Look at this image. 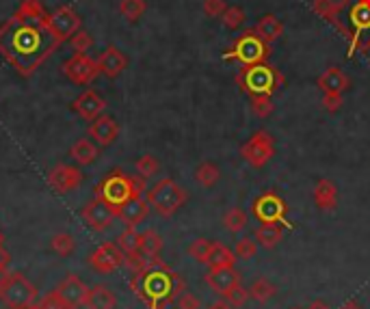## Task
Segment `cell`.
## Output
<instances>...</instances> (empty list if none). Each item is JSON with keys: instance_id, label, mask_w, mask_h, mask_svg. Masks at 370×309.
Here are the masks:
<instances>
[{"instance_id": "cell-1", "label": "cell", "mask_w": 370, "mask_h": 309, "mask_svg": "<svg viewBox=\"0 0 370 309\" xmlns=\"http://www.w3.org/2000/svg\"><path fill=\"white\" fill-rule=\"evenodd\" d=\"M59 46L50 29V13L39 0H24L0 26V55L24 78L33 76Z\"/></svg>"}, {"instance_id": "cell-2", "label": "cell", "mask_w": 370, "mask_h": 309, "mask_svg": "<svg viewBox=\"0 0 370 309\" xmlns=\"http://www.w3.org/2000/svg\"><path fill=\"white\" fill-rule=\"evenodd\" d=\"M130 288L147 309H167V305L184 292V279L160 258H154L145 271L132 275Z\"/></svg>"}, {"instance_id": "cell-3", "label": "cell", "mask_w": 370, "mask_h": 309, "mask_svg": "<svg viewBox=\"0 0 370 309\" xmlns=\"http://www.w3.org/2000/svg\"><path fill=\"white\" fill-rule=\"evenodd\" d=\"M186 199H188L186 191L180 184H175L171 178H162L152 188H147L149 208H154L164 219L173 217V214L186 204Z\"/></svg>"}, {"instance_id": "cell-4", "label": "cell", "mask_w": 370, "mask_h": 309, "mask_svg": "<svg viewBox=\"0 0 370 309\" xmlns=\"http://www.w3.org/2000/svg\"><path fill=\"white\" fill-rule=\"evenodd\" d=\"M39 299L37 288L22 273H9L0 284V303L7 309H24Z\"/></svg>"}, {"instance_id": "cell-5", "label": "cell", "mask_w": 370, "mask_h": 309, "mask_svg": "<svg viewBox=\"0 0 370 309\" xmlns=\"http://www.w3.org/2000/svg\"><path fill=\"white\" fill-rule=\"evenodd\" d=\"M95 197H100L106 201V204L119 208L123 201H128L130 197H136L134 186H132V176H126V173L119 169L111 171L98 186H95Z\"/></svg>"}, {"instance_id": "cell-6", "label": "cell", "mask_w": 370, "mask_h": 309, "mask_svg": "<svg viewBox=\"0 0 370 309\" xmlns=\"http://www.w3.org/2000/svg\"><path fill=\"white\" fill-rule=\"evenodd\" d=\"M80 217H82V221H85L91 227L93 232H104L117 219V208L111 206V204H106L104 199L95 197V199L89 201L85 208L80 210Z\"/></svg>"}, {"instance_id": "cell-7", "label": "cell", "mask_w": 370, "mask_h": 309, "mask_svg": "<svg viewBox=\"0 0 370 309\" xmlns=\"http://www.w3.org/2000/svg\"><path fill=\"white\" fill-rule=\"evenodd\" d=\"M63 74L72 80L76 85H89L95 80V76L100 74L98 61H93L89 55H74L63 63Z\"/></svg>"}, {"instance_id": "cell-8", "label": "cell", "mask_w": 370, "mask_h": 309, "mask_svg": "<svg viewBox=\"0 0 370 309\" xmlns=\"http://www.w3.org/2000/svg\"><path fill=\"white\" fill-rule=\"evenodd\" d=\"M80 24H82L80 16L67 5L54 9L50 13V29H52L54 37L59 39V44L70 42V39L80 31Z\"/></svg>"}, {"instance_id": "cell-9", "label": "cell", "mask_w": 370, "mask_h": 309, "mask_svg": "<svg viewBox=\"0 0 370 309\" xmlns=\"http://www.w3.org/2000/svg\"><path fill=\"white\" fill-rule=\"evenodd\" d=\"M123 260H126V255H123V251L115 243H102L89 255L91 268L95 273H102V275L115 273L119 266H123Z\"/></svg>"}, {"instance_id": "cell-10", "label": "cell", "mask_w": 370, "mask_h": 309, "mask_svg": "<svg viewBox=\"0 0 370 309\" xmlns=\"http://www.w3.org/2000/svg\"><path fill=\"white\" fill-rule=\"evenodd\" d=\"M273 154H275V145H273L271 134H267V132H256L249 139V143L243 147V156L251 167L267 165L273 158Z\"/></svg>"}, {"instance_id": "cell-11", "label": "cell", "mask_w": 370, "mask_h": 309, "mask_svg": "<svg viewBox=\"0 0 370 309\" xmlns=\"http://www.w3.org/2000/svg\"><path fill=\"white\" fill-rule=\"evenodd\" d=\"M241 83L245 85L247 91L251 93H264V96H271V91L275 89L278 85V78H275V72L271 70L267 65H254L249 67L243 76H241Z\"/></svg>"}, {"instance_id": "cell-12", "label": "cell", "mask_w": 370, "mask_h": 309, "mask_svg": "<svg viewBox=\"0 0 370 309\" xmlns=\"http://www.w3.org/2000/svg\"><path fill=\"white\" fill-rule=\"evenodd\" d=\"M82 171L74 165H54L48 171V184L54 188L57 193H72L82 184Z\"/></svg>"}, {"instance_id": "cell-13", "label": "cell", "mask_w": 370, "mask_h": 309, "mask_svg": "<svg viewBox=\"0 0 370 309\" xmlns=\"http://www.w3.org/2000/svg\"><path fill=\"white\" fill-rule=\"evenodd\" d=\"M254 214L260 223H280L286 217V204L284 199L275 193H264L256 199Z\"/></svg>"}, {"instance_id": "cell-14", "label": "cell", "mask_w": 370, "mask_h": 309, "mask_svg": "<svg viewBox=\"0 0 370 309\" xmlns=\"http://www.w3.org/2000/svg\"><path fill=\"white\" fill-rule=\"evenodd\" d=\"M267 55H269L267 44L256 33H245V37L238 39L234 52H232V57L241 59L245 65H254L258 61H262Z\"/></svg>"}, {"instance_id": "cell-15", "label": "cell", "mask_w": 370, "mask_h": 309, "mask_svg": "<svg viewBox=\"0 0 370 309\" xmlns=\"http://www.w3.org/2000/svg\"><path fill=\"white\" fill-rule=\"evenodd\" d=\"M57 292H59V297L63 299V303L70 309H80V307H85V303H87L89 288L82 284V279L78 275H67L57 286Z\"/></svg>"}, {"instance_id": "cell-16", "label": "cell", "mask_w": 370, "mask_h": 309, "mask_svg": "<svg viewBox=\"0 0 370 309\" xmlns=\"http://www.w3.org/2000/svg\"><path fill=\"white\" fill-rule=\"evenodd\" d=\"M106 109V102L102 96H98L93 89H87V91H82L80 96L72 102V111L82 117L85 122H93L95 117H100Z\"/></svg>"}, {"instance_id": "cell-17", "label": "cell", "mask_w": 370, "mask_h": 309, "mask_svg": "<svg viewBox=\"0 0 370 309\" xmlns=\"http://www.w3.org/2000/svg\"><path fill=\"white\" fill-rule=\"evenodd\" d=\"M117 137H119V124L108 115L95 117L89 126V139H93L100 147L113 145L117 141Z\"/></svg>"}, {"instance_id": "cell-18", "label": "cell", "mask_w": 370, "mask_h": 309, "mask_svg": "<svg viewBox=\"0 0 370 309\" xmlns=\"http://www.w3.org/2000/svg\"><path fill=\"white\" fill-rule=\"evenodd\" d=\"M206 284L210 286L217 294H227L232 288H236L241 284V275L234 271V266L227 268H210V273L206 275Z\"/></svg>"}, {"instance_id": "cell-19", "label": "cell", "mask_w": 370, "mask_h": 309, "mask_svg": "<svg viewBox=\"0 0 370 309\" xmlns=\"http://www.w3.org/2000/svg\"><path fill=\"white\" fill-rule=\"evenodd\" d=\"M126 65H128V59L117 46H106V50L98 57L100 74H104L106 78H117L123 70H126Z\"/></svg>"}, {"instance_id": "cell-20", "label": "cell", "mask_w": 370, "mask_h": 309, "mask_svg": "<svg viewBox=\"0 0 370 309\" xmlns=\"http://www.w3.org/2000/svg\"><path fill=\"white\" fill-rule=\"evenodd\" d=\"M149 212V204L147 199L143 197H130L128 201H123V204L117 208V217L126 223V225H139Z\"/></svg>"}, {"instance_id": "cell-21", "label": "cell", "mask_w": 370, "mask_h": 309, "mask_svg": "<svg viewBox=\"0 0 370 309\" xmlns=\"http://www.w3.org/2000/svg\"><path fill=\"white\" fill-rule=\"evenodd\" d=\"M70 156H72V160H74L78 167H89V165L95 163V160H98L100 150H98V145H93L89 139H78V141L72 145Z\"/></svg>"}, {"instance_id": "cell-22", "label": "cell", "mask_w": 370, "mask_h": 309, "mask_svg": "<svg viewBox=\"0 0 370 309\" xmlns=\"http://www.w3.org/2000/svg\"><path fill=\"white\" fill-rule=\"evenodd\" d=\"M115 305H117V299H115L113 290H108L102 284L89 288L87 303H85L87 309H115Z\"/></svg>"}, {"instance_id": "cell-23", "label": "cell", "mask_w": 370, "mask_h": 309, "mask_svg": "<svg viewBox=\"0 0 370 309\" xmlns=\"http://www.w3.org/2000/svg\"><path fill=\"white\" fill-rule=\"evenodd\" d=\"M314 204H317L321 210H334L338 204L336 184L329 180H321L317 186H314Z\"/></svg>"}, {"instance_id": "cell-24", "label": "cell", "mask_w": 370, "mask_h": 309, "mask_svg": "<svg viewBox=\"0 0 370 309\" xmlns=\"http://www.w3.org/2000/svg\"><path fill=\"white\" fill-rule=\"evenodd\" d=\"M254 33L262 39L264 44H271V42H275V39H280V35L284 33V26L275 16H271V13H269V16L260 18Z\"/></svg>"}, {"instance_id": "cell-25", "label": "cell", "mask_w": 370, "mask_h": 309, "mask_svg": "<svg viewBox=\"0 0 370 309\" xmlns=\"http://www.w3.org/2000/svg\"><path fill=\"white\" fill-rule=\"evenodd\" d=\"M319 87L323 89V93H342L349 87V80L338 67H329V70L319 78Z\"/></svg>"}, {"instance_id": "cell-26", "label": "cell", "mask_w": 370, "mask_h": 309, "mask_svg": "<svg viewBox=\"0 0 370 309\" xmlns=\"http://www.w3.org/2000/svg\"><path fill=\"white\" fill-rule=\"evenodd\" d=\"M256 240H258L260 247H264L267 251H271V249H275L280 245L282 230L275 223H262L258 227V232H256Z\"/></svg>"}, {"instance_id": "cell-27", "label": "cell", "mask_w": 370, "mask_h": 309, "mask_svg": "<svg viewBox=\"0 0 370 309\" xmlns=\"http://www.w3.org/2000/svg\"><path fill=\"white\" fill-rule=\"evenodd\" d=\"M234 262H236V255L225 245L212 243V249H210V255H208V260H206V264L210 268H227V266H234Z\"/></svg>"}, {"instance_id": "cell-28", "label": "cell", "mask_w": 370, "mask_h": 309, "mask_svg": "<svg viewBox=\"0 0 370 309\" xmlns=\"http://www.w3.org/2000/svg\"><path fill=\"white\" fill-rule=\"evenodd\" d=\"M162 238L154 232V230H147L141 234V247L139 251L145 255L147 260H154V258H160V251H162Z\"/></svg>"}, {"instance_id": "cell-29", "label": "cell", "mask_w": 370, "mask_h": 309, "mask_svg": "<svg viewBox=\"0 0 370 309\" xmlns=\"http://www.w3.org/2000/svg\"><path fill=\"white\" fill-rule=\"evenodd\" d=\"M275 294H278V288L273 286L267 277H258L249 288V297L258 303H267L275 297Z\"/></svg>"}, {"instance_id": "cell-30", "label": "cell", "mask_w": 370, "mask_h": 309, "mask_svg": "<svg viewBox=\"0 0 370 309\" xmlns=\"http://www.w3.org/2000/svg\"><path fill=\"white\" fill-rule=\"evenodd\" d=\"M115 245L123 251V255H132V253L139 251V247H141V234L136 232L132 225H128L126 230L119 234Z\"/></svg>"}, {"instance_id": "cell-31", "label": "cell", "mask_w": 370, "mask_h": 309, "mask_svg": "<svg viewBox=\"0 0 370 309\" xmlns=\"http://www.w3.org/2000/svg\"><path fill=\"white\" fill-rule=\"evenodd\" d=\"M50 247L52 251L61 255V258H67V255H72L76 251V238L67 232H61V234H54L52 240H50Z\"/></svg>"}, {"instance_id": "cell-32", "label": "cell", "mask_w": 370, "mask_h": 309, "mask_svg": "<svg viewBox=\"0 0 370 309\" xmlns=\"http://www.w3.org/2000/svg\"><path fill=\"white\" fill-rule=\"evenodd\" d=\"M219 178H221V171H219L217 165L212 163H201L197 169H195V182L204 188H210L219 182Z\"/></svg>"}, {"instance_id": "cell-33", "label": "cell", "mask_w": 370, "mask_h": 309, "mask_svg": "<svg viewBox=\"0 0 370 309\" xmlns=\"http://www.w3.org/2000/svg\"><path fill=\"white\" fill-rule=\"evenodd\" d=\"M223 225H225V230H227L230 234H241L245 227H247V214H245L241 208H232V210L225 212Z\"/></svg>"}, {"instance_id": "cell-34", "label": "cell", "mask_w": 370, "mask_h": 309, "mask_svg": "<svg viewBox=\"0 0 370 309\" xmlns=\"http://www.w3.org/2000/svg\"><path fill=\"white\" fill-rule=\"evenodd\" d=\"M147 5L145 0H119V13L128 22H136L143 13H145Z\"/></svg>"}, {"instance_id": "cell-35", "label": "cell", "mask_w": 370, "mask_h": 309, "mask_svg": "<svg viewBox=\"0 0 370 309\" xmlns=\"http://www.w3.org/2000/svg\"><path fill=\"white\" fill-rule=\"evenodd\" d=\"M351 24H355L358 31H366L370 29V3H362L355 5V9L351 11Z\"/></svg>"}, {"instance_id": "cell-36", "label": "cell", "mask_w": 370, "mask_h": 309, "mask_svg": "<svg viewBox=\"0 0 370 309\" xmlns=\"http://www.w3.org/2000/svg\"><path fill=\"white\" fill-rule=\"evenodd\" d=\"M210 249H212V243H210V240H206V238H195L193 243L188 245V255H190V258H193L195 262L206 264V260H208V255H210Z\"/></svg>"}, {"instance_id": "cell-37", "label": "cell", "mask_w": 370, "mask_h": 309, "mask_svg": "<svg viewBox=\"0 0 370 309\" xmlns=\"http://www.w3.org/2000/svg\"><path fill=\"white\" fill-rule=\"evenodd\" d=\"M256 253H258V240L251 236H243L234 247V255L241 260H251L256 258Z\"/></svg>"}, {"instance_id": "cell-38", "label": "cell", "mask_w": 370, "mask_h": 309, "mask_svg": "<svg viewBox=\"0 0 370 309\" xmlns=\"http://www.w3.org/2000/svg\"><path fill=\"white\" fill-rule=\"evenodd\" d=\"M158 169H160V165H158V160L152 154H145V156H141L139 160H136V171H139V176L145 178V180L154 178L158 173Z\"/></svg>"}, {"instance_id": "cell-39", "label": "cell", "mask_w": 370, "mask_h": 309, "mask_svg": "<svg viewBox=\"0 0 370 309\" xmlns=\"http://www.w3.org/2000/svg\"><path fill=\"white\" fill-rule=\"evenodd\" d=\"M251 111L258 115V117H269V115H273V111H275V104L271 102V98L269 96H264V93H258V96H254V100H251Z\"/></svg>"}, {"instance_id": "cell-40", "label": "cell", "mask_w": 370, "mask_h": 309, "mask_svg": "<svg viewBox=\"0 0 370 309\" xmlns=\"http://www.w3.org/2000/svg\"><path fill=\"white\" fill-rule=\"evenodd\" d=\"M221 20H223V24H225V29L236 31L238 26L245 22V11H243L241 7H227V9L223 11Z\"/></svg>"}, {"instance_id": "cell-41", "label": "cell", "mask_w": 370, "mask_h": 309, "mask_svg": "<svg viewBox=\"0 0 370 309\" xmlns=\"http://www.w3.org/2000/svg\"><path fill=\"white\" fill-rule=\"evenodd\" d=\"M70 46L74 48V52H78V55H87V52L91 50V46H93V37H91V33L80 29V31L70 39Z\"/></svg>"}, {"instance_id": "cell-42", "label": "cell", "mask_w": 370, "mask_h": 309, "mask_svg": "<svg viewBox=\"0 0 370 309\" xmlns=\"http://www.w3.org/2000/svg\"><path fill=\"white\" fill-rule=\"evenodd\" d=\"M223 299H225L232 307H243L251 297H249V290H245V288L238 284L236 288H232L227 294H223Z\"/></svg>"}, {"instance_id": "cell-43", "label": "cell", "mask_w": 370, "mask_h": 309, "mask_svg": "<svg viewBox=\"0 0 370 309\" xmlns=\"http://www.w3.org/2000/svg\"><path fill=\"white\" fill-rule=\"evenodd\" d=\"M37 307H39V309H70V307H67V305L63 303V299L59 297V292H57V290L50 292V294H46V297L37 303Z\"/></svg>"}, {"instance_id": "cell-44", "label": "cell", "mask_w": 370, "mask_h": 309, "mask_svg": "<svg viewBox=\"0 0 370 309\" xmlns=\"http://www.w3.org/2000/svg\"><path fill=\"white\" fill-rule=\"evenodd\" d=\"M225 9H227L225 0H204V11H206V16H210V18L223 16Z\"/></svg>"}, {"instance_id": "cell-45", "label": "cell", "mask_w": 370, "mask_h": 309, "mask_svg": "<svg viewBox=\"0 0 370 309\" xmlns=\"http://www.w3.org/2000/svg\"><path fill=\"white\" fill-rule=\"evenodd\" d=\"M201 303L199 299L195 297V294H190V292H182L180 297H177V309H199Z\"/></svg>"}, {"instance_id": "cell-46", "label": "cell", "mask_w": 370, "mask_h": 309, "mask_svg": "<svg viewBox=\"0 0 370 309\" xmlns=\"http://www.w3.org/2000/svg\"><path fill=\"white\" fill-rule=\"evenodd\" d=\"M342 93H325V98H323V104H325V109L327 111H338L340 106H342Z\"/></svg>"}, {"instance_id": "cell-47", "label": "cell", "mask_w": 370, "mask_h": 309, "mask_svg": "<svg viewBox=\"0 0 370 309\" xmlns=\"http://www.w3.org/2000/svg\"><path fill=\"white\" fill-rule=\"evenodd\" d=\"M332 0H314V11H319L321 16H329L332 13Z\"/></svg>"}, {"instance_id": "cell-48", "label": "cell", "mask_w": 370, "mask_h": 309, "mask_svg": "<svg viewBox=\"0 0 370 309\" xmlns=\"http://www.w3.org/2000/svg\"><path fill=\"white\" fill-rule=\"evenodd\" d=\"M208 309H234V307H232L223 297L221 299H217V301H212L210 305H208Z\"/></svg>"}, {"instance_id": "cell-49", "label": "cell", "mask_w": 370, "mask_h": 309, "mask_svg": "<svg viewBox=\"0 0 370 309\" xmlns=\"http://www.w3.org/2000/svg\"><path fill=\"white\" fill-rule=\"evenodd\" d=\"M308 309H332L327 303H323V301H314Z\"/></svg>"}, {"instance_id": "cell-50", "label": "cell", "mask_w": 370, "mask_h": 309, "mask_svg": "<svg viewBox=\"0 0 370 309\" xmlns=\"http://www.w3.org/2000/svg\"><path fill=\"white\" fill-rule=\"evenodd\" d=\"M340 309H362V307H360L358 303H355V301H347V303H345V305H342Z\"/></svg>"}, {"instance_id": "cell-51", "label": "cell", "mask_w": 370, "mask_h": 309, "mask_svg": "<svg viewBox=\"0 0 370 309\" xmlns=\"http://www.w3.org/2000/svg\"><path fill=\"white\" fill-rule=\"evenodd\" d=\"M0 260H11L7 251H0Z\"/></svg>"}, {"instance_id": "cell-52", "label": "cell", "mask_w": 370, "mask_h": 309, "mask_svg": "<svg viewBox=\"0 0 370 309\" xmlns=\"http://www.w3.org/2000/svg\"><path fill=\"white\" fill-rule=\"evenodd\" d=\"M24 309H39V307H37V303H35V305H29V307H24Z\"/></svg>"}, {"instance_id": "cell-53", "label": "cell", "mask_w": 370, "mask_h": 309, "mask_svg": "<svg viewBox=\"0 0 370 309\" xmlns=\"http://www.w3.org/2000/svg\"><path fill=\"white\" fill-rule=\"evenodd\" d=\"M295 309H297V307H295Z\"/></svg>"}]
</instances>
